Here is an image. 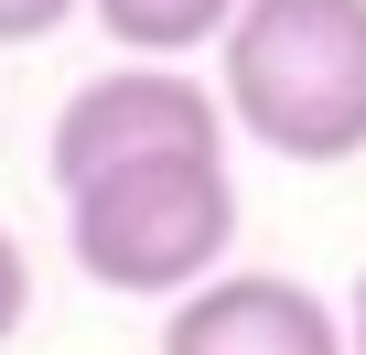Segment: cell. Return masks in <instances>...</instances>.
Listing matches in <instances>:
<instances>
[{"instance_id":"cell-4","label":"cell","mask_w":366,"mask_h":355,"mask_svg":"<svg viewBox=\"0 0 366 355\" xmlns=\"http://www.w3.org/2000/svg\"><path fill=\"white\" fill-rule=\"evenodd\" d=\"M162 355H345V312L280 269H216L172 301Z\"/></svg>"},{"instance_id":"cell-7","label":"cell","mask_w":366,"mask_h":355,"mask_svg":"<svg viewBox=\"0 0 366 355\" xmlns=\"http://www.w3.org/2000/svg\"><path fill=\"white\" fill-rule=\"evenodd\" d=\"M22 312H33V259H22V237L0 226V344L22 334Z\"/></svg>"},{"instance_id":"cell-8","label":"cell","mask_w":366,"mask_h":355,"mask_svg":"<svg viewBox=\"0 0 366 355\" xmlns=\"http://www.w3.org/2000/svg\"><path fill=\"white\" fill-rule=\"evenodd\" d=\"M345 355H366V269H355V301H345Z\"/></svg>"},{"instance_id":"cell-1","label":"cell","mask_w":366,"mask_h":355,"mask_svg":"<svg viewBox=\"0 0 366 355\" xmlns=\"http://www.w3.org/2000/svg\"><path fill=\"white\" fill-rule=\"evenodd\" d=\"M216 108L280 161L366 151V0H237L216 44Z\"/></svg>"},{"instance_id":"cell-5","label":"cell","mask_w":366,"mask_h":355,"mask_svg":"<svg viewBox=\"0 0 366 355\" xmlns=\"http://www.w3.org/2000/svg\"><path fill=\"white\" fill-rule=\"evenodd\" d=\"M86 11H97V33H108L129 65H172V54L227 44L237 0H86Z\"/></svg>"},{"instance_id":"cell-3","label":"cell","mask_w":366,"mask_h":355,"mask_svg":"<svg viewBox=\"0 0 366 355\" xmlns=\"http://www.w3.org/2000/svg\"><path fill=\"white\" fill-rule=\"evenodd\" d=\"M151 151H227V108L183 65H108L54 108V194L97 184L119 161H151Z\"/></svg>"},{"instance_id":"cell-2","label":"cell","mask_w":366,"mask_h":355,"mask_svg":"<svg viewBox=\"0 0 366 355\" xmlns=\"http://www.w3.org/2000/svg\"><path fill=\"white\" fill-rule=\"evenodd\" d=\"M65 248L119 301H183L237 248V172L227 151H151L65 194Z\"/></svg>"},{"instance_id":"cell-6","label":"cell","mask_w":366,"mask_h":355,"mask_svg":"<svg viewBox=\"0 0 366 355\" xmlns=\"http://www.w3.org/2000/svg\"><path fill=\"white\" fill-rule=\"evenodd\" d=\"M86 11V0H0V44H44V33H65Z\"/></svg>"}]
</instances>
